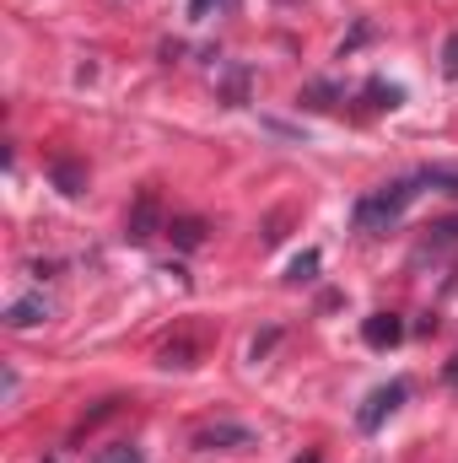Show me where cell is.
Instances as JSON below:
<instances>
[{
	"label": "cell",
	"mask_w": 458,
	"mask_h": 463,
	"mask_svg": "<svg viewBox=\"0 0 458 463\" xmlns=\"http://www.w3.org/2000/svg\"><path fill=\"white\" fill-rule=\"evenodd\" d=\"M415 194H421V178H415V173H410V178H394V184H383V189H372V194H361V200H356V232H367V237L388 232L410 205H415Z\"/></svg>",
	"instance_id": "1"
},
{
	"label": "cell",
	"mask_w": 458,
	"mask_h": 463,
	"mask_svg": "<svg viewBox=\"0 0 458 463\" xmlns=\"http://www.w3.org/2000/svg\"><path fill=\"white\" fill-rule=\"evenodd\" d=\"M405 399H410V383H383V388H372L367 404L356 410V426H361V431H383V420H388Z\"/></svg>",
	"instance_id": "2"
},
{
	"label": "cell",
	"mask_w": 458,
	"mask_h": 463,
	"mask_svg": "<svg viewBox=\"0 0 458 463\" xmlns=\"http://www.w3.org/2000/svg\"><path fill=\"white\" fill-rule=\"evenodd\" d=\"M157 232H167V222H162V205H157V194L146 189V194L135 200V211L124 216V237H129V242H151Z\"/></svg>",
	"instance_id": "3"
},
{
	"label": "cell",
	"mask_w": 458,
	"mask_h": 463,
	"mask_svg": "<svg viewBox=\"0 0 458 463\" xmlns=\"http://www.w3.org/2000/svg\"><path fill=\"white\" fill-rule=\"evenodd\" d=\"M361 340H367L372 350H394L399 340H405V324H399L394 313H372V318L361 324Z\"/></svg>",
	"instance_id": "4"
},
{
	"label": "cell",
	"mask_w": 458,
	"mask_h": 463,
	"mask_svg": "<svg viewBox=\"0 0 458 463\" xmlns=\"http://www.w3.org/2000/svg\"><path fill=\"white\" fill-rule=\"evenodd\" d=\"M253 437H248V426H205V431H195V448L200 453H216V448H248Z\"/></svg>",
	"instance_id": "5"
},
{
	"label": "cell",
	"mask_w": 458,
	"mask_h": 463,
	"mask_svg": "<svg viewBox=\"0 0 458 463\" xmlns=\"http://www.w3.org/2000/svg\"><path fill=\"white\" fill-rule=\"evenodd\" d=\"M49 178H54V189H60L65 200L87 194V167H81V162H71V156H54V162H49Z\"/></svg>",
	"instance_id": "6"
},
{
	"label": "cell",
	"mask_w": 458,
	"mask_h": 463,
	"mask_svg": "<svg viewBox=\"0 0 458 463\" xmlns=\"http://www.w3.org/2000/svg\"><path fill=\"white\" fill-rule=\"evenodd\" d=\"M43 318H49V302H43V297H22V302L5 307V324H11V329H38Z\"/></svg>",
	"instance_id": "7"
},
{
	"label": "cell",
	"mask_w": 458,
	"mask_h": 463,
	"mask_svg": "<svg viewBox=\"0 0 458 463\" xmlns=\"http://www.w3.org/2000/svg\"><path fill=\"white\" fill-rule=\"evenodd\" d=\"M167 237H173V248L195 253V248L205 242V222H200V216H167Z\"/></svg>",
	"instance_id": "8"
},
{
	"label": "cell",
	"mask_w": 458,
	"mask_h": 463,
	"mask_svg": "<svg viewBox=\"0 0 458 463\" xmlns=\"http://www.w3.org/2000/svg\"><path fill=\"white\" fill-rule=\"evenodd\" d=\"M415 178H421V189H437V194H453L458 200V173L453 167H421Z\"/></svg>",
	"instance_id": "9"
},
{
	"label": "cell",
	"mask_w": 458,
	"mask_h": 463,
	"mask_svg": "<svg viewBox=\"0 0 458 463\" xmlns=\"http://www.w3.org/2000/svg\"><path fill=\"white\" fill-rule=\"evenodd\" d=\"M367 98H372V109H399V103H405V92H399V87H383V81H372Z\"/></svg>",
	"instance_id": "10"
},
{
	"label": "cell",
	"mask_w": 458,
	"mask_h": 463,
	"mask_svg": "<svg viewBox=\"0 0 458 463\" xmlns=\"http://www.w3.org/2000/svg\"><path fill=\"white\" fill-rule=\"evenodd\" d=\"M313 269H319V253H302V259H291L286 280H291V286H302V280H313Z\"/></svg>",
	"instance_id": "11"
},
{
	"label": "cell",
	"mask_w": 458,
	"mask_h": 463,
	"mask_svg": "<svg viewBox=\"0 0 458 463\" xmlns=\"http://www.w3.org/2000/svg\"><path fill=\"white\" fill-rule=\"evenodd\" d=\"M443 76L458 81V33H448V43H443Z\"/></svg>",
	"instance_id": "12"
},
{
	"label": "cell",
	"mask_w": 458,
	"mask_h": 463,
	"mask_svg": "<svg viewBox=\"0 0 458 463\" xmlns=\"http://www.w3.org/2000/svg\"><path fill=\"white\" fill-rule=\"evenodd\" d=\"M243 92H248V71H232V81H227V103L232 109L243 103Z\"/></svg>",
	"instance_id": "13"
},
{
	"label": "cell",
	"mask_w": 458,
	"mask_h": 463,
	"mask_svg": "<svg viewBox=\"0 0 458 463\" xmlns=\"http://www.w3.org/2000/svg\"><path fill=\"white\" fill-rule=\"evenodd\" d=\"M98 463H140V453H135V448H109Z\"/></svg>",
	"instance_id": "14"
},
{
	"label": "cell",
	"mask_w": 458,
	"mask_h": 463,
	"mask_svg": "<svg viewBox=\"0 0 458 463\" xmlns=\"http://www.w3.org/2000/svg\"><path fill=\"white\" fill-rule=\"evenodd\" d=\"M211 5H222V0H189V16H195V22H205V16H211Z\"/></svg>",
	"instance_id": "15"
},
{
	"label": "cell",
	"mask_w": 458,
	"mask_h": 463,
	"mask_svg": "<svg viewBox=\"0 0 458 463\" xmlns=\"http://www.w3.org/2000/svg\"><path fill=\"white\" fill-rule=\"evenodd\" d=\"M432 237H458V216H453V222H437V227H432Z\"/></svg>",
	"instance_id": "16"
},
{
	"label": "cell",
	"mask_w": 458,
	"mask_h": 463,
	"mask_svg": "<svg viewBox=\"0 0 458 463\" xmlns=\"http://www.w3.org/2000/svg\"><path fill=\"white\" fill-rule=\"evenodd\" d=\"M448 383H458V355H453V366H448Z\"/></svg>",
	"instance_id": "17"
},
{
	"label": "cell",
	"mask_w": 458,
	"mask_h": 463,
	"mask_svg": "<svg viewBox=\"0 0 458 463\" xmlns=\"http://www.w3.org/2000/svg\"><path fill=\"white\" fill-rule=\"evenodd\" d=\"M297 463H319V453H302V458H297Z\"/></svg>",
	"instance_id": "18"
},
{
	"label": "cell",
	"mask_w": 458,
	"mask_h": 463,
	"mask_svg": "<svg viewBox=\"0 0 458 463\" xmlns=\"http://www.w3.org/2000/svg\"><path fill=\"white\" fill-rule=\"evenodd\" d=\"M43 463H60V458H43Z\"/></svg>",
	"instance_id": "19"
}]
</instances>
